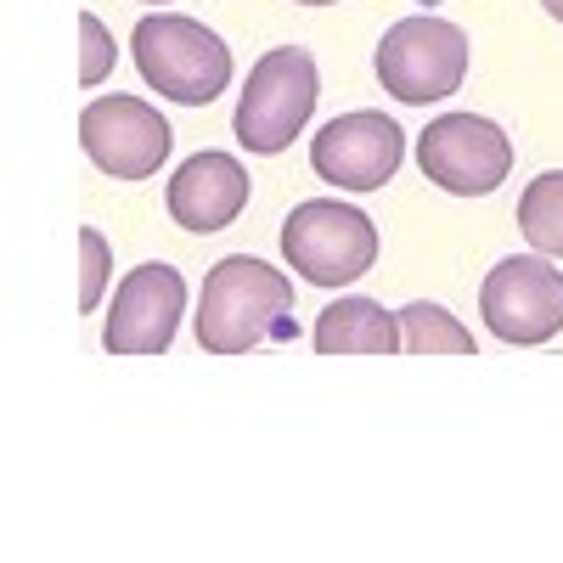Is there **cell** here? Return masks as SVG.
<instances>
[{"mask_svg":"<svg viewBox=\"0 0 563 563\" xmlns=\"http://www.w3.org/2000/svg\"><path fill=\"white\" fill-rule=\"evenodd\" d=\"M198 350L209 355H249L260 344L294 339V282L265 260L231 254L203 276L198 299Z\"/></svg>","mask_w":563,"mask_h":563,"instance_id":"1","label":"cell"},{"mask_svg":"<svg viewBox=\"0 0 563 563\" xmlns=\"http://www.w3.org/2000/svg\"><path fill=\"white\" fill-rule=\"evenodd\" d=\"M130 52L141 79L180 108H209L231 85V45L186 12H147L130 34Z\"/></svg>","mask_w":563,"mask_h":563,"instance_id":"2","label":"cell"},{"mask_svg":"<svg viewBox=\"0 0 563 563\" xmlns=\"http://www.w3.org/2000/svg\"><path fill=\"white\" fill-rule=\"evenodd\" d=\"M282 254L310 288H350L378 265V225L339 198H310L282 220Z\"/></svg>","mask_w":563,"mask_h":563,"instance_id":"3","label":"cell"},{"mask_svg":"<svg viewBox=\"0 0 563 563\" xmlns=\"http://www.w3.org/2000/svg\"><path fill=\"white\" fill-rule=\"evenodd\" d=\"M321 97V74L305 45H276L249 68L243 102H238V141L249 153H288L294 135L310 124Z\"/></svg>","mask_w":563,"mask_h":563,"instance_id":"4","label":"cell"},{"mask_svg":"<svg viewBox=\"0 0 563 563\" xmlns=\"http://www.w3.org/2000/svg\"><path fill=\"white\" fill-rule=\"evenodd\" d=\"M378 79L406 108H429V102L456 97L467 79V34L434 12L389 23L378 40Z\"/></svg>","mask_w":563,"mask_h":563,"instance_id":"5","label":"cell"},{"mask_svg":"<svg viewBox=\"0 0 563 563\" xmlns=\"http://www.w3.org/2000/svg\"><path fill=\"white\" fill-rule=\"evenodd\" d=\"M417 164L451 198H490L512 175V141L479 113H440L417 135Z\"/></svg>","mask_w":563,"mask_h":563,"instance_id":"6","label":"cell"},{"mask_svg":"<svg viewBox=\"0 0 563 563\" xmlns=\"http://www.w3.org/2000/svg\"><path fill=\"white\" fill-rule=\"evenodd\" d=\"M79 141L90 164L113 180H153L175 147L169 119L141 97H97L79 113Z\"/></svg>","mask_w":563,"mask_h":563,"instance_id":"7","label":"cell"},{"mask_svg":"<svg viewBox=\"0 0 563 563\" xmlns=\"http://www.w3.org/2000/svg\"><path fill=\"white\" fill-rule=\"evenodd\" d=\"M479 316L501 344H547L563 333V271L541 260H501L485 288H479Z\"/></svg>","mask_w":563,"mask_h":563,"instance_id":"8","label":"cell"},{"mask_svg":"<svg viewBox=\"0 0 563 563\" xmlns=\"http://www.w3.org/2000/svg\"><path fill=\"white\" fill-rule=\"evenodd\" d=\"M400 158H406V130L372 108L321 124L310 141V169L339 192H378L384 180H395Z\"/></svg>","mask_w":563,"mask_h":563,"instance_id":"9","label":"cell"},{"mask_svg":"<svg viewBox=\"0 0 563 563\" xmlns=\"http://www.w3.org/2000/svg\"><path fill=\"white\" fill-rule=\"evenodd\" d=\"M186 316V276L175 265H135L108 310L102 350L108 355H164Z\"/></svg>","mask_w":563,"mask_h":563,"instance_id":"10","label":"cell"},{"mask_svg":"<svg viewBox=\"0 0 563 563\" xmlns=\"http://www.w3.org/2000/svg\"><path fill=\"white\" fill-rule=\"evenodd\" d=\"M249 192H254V180H249V169L231 153H198V158H186L169 175L164 203H169L180 231L209 238V231H225L231 220L249 209Z\"/></svg>","mask_w":563,"mask_h":563,"instance_id":"11","label":"cell"},{"mask_svg":"<svg viewBox=\"0 0 563 563\" xmlns=\"http://www.w3.org/2000/svg\"><path fill=\"white\" fill-rule=\"evenodd\" d=\"M316 350L321 355H395L400 350V316L378 299H339L316 316Z\"/></svg>","mask_w":563,"mask_h":563,"instance_id":"12","label":"cell"},{"mask_svg":"<svg viewBox=\"0 0 563 563\" xmlns=\"http://www.w3.org/2000/svg\"><path fill=\"white\" fill-rule=\"evenodd\" d=\"M400 350H411V355H474V333H467L445 305L417 299V305L400 310Z\"/></svg>","mask_w":563,"mask_h":563,"instance_id":"13","label":"cell"},{"mask_svg":"<svg viewBox=\"0 0 563 563\" xmlns=\"http://www.w3.org/2000/svg\"><path fill=\"white\" fill-rule=\"evenodd\" d=\"M519 231L536 243V254L563 260V169H547L519 198Z\"/></svg>","mask_w":563,"mask_h":563,"instance_id":"14","label":"cell"},{"mask_svg":"<svg viewBox=\"0 0 563 563\" xmlns=\"http://www.w3.org/2000/svg\"><path fill=\"white\" fill-rule=\"evenodd\" d=\"M79 254H85V276H79V310L90 316L102 305V294H108V276H113V249H108V238L102 231H79Z\"/></svg>","mask_w":563,"mask_h":563,"instance_id":"15","label":"cell"},{"mask_svg":"<svg viewBox=\"0 0 563 563\" xmlns=\"http://www.w3.org/2000/svg\"><path fill=\"white\" fill-rule=\"evenodd\" d=\"M79 40H85V63H79V85H102L113 74V34L97 12H79Z\"/></svg>","mask_w":563,"mask_h":563,"instance_id":"16","label":"cell"},{"mask_svg":"<svg viewBox=\"0 0 563 563\" xmlns=\"http://www.w3.org/2000/svg\"><path fill=\"white\" fill-rule=\"evenodd\" d=\"M541 7H547V12H552V18L563 23V0H541Z\"/></svg>","mask_w":563,"mask_h":563,"instance_id":"17","label":"cell"},{"mask_svg":"<svg viewBox=\"0 0 563 563\" xmlns=\"http://www.w3.org/2000/svg\"><path fill=\"white\" fill-rule=\"evenodd\" d=\"M299 7H339V0H299Z\"/></svg>","mask_w":563,"mask_h":563,"instance_id":"18","label":"cell"},{"mask_svg":"<svg viewBox=\"0 0 563 563\" xmlns=\"http://www.w3.org/2000/svg\"><path fill=\"white\" fill-rule=\"evenodd\" d=\"M417 7H422V12H434V7H445V0H417Z\"/></svg>","mask_w":563,"mask_h":563,"instance_id":"19","label":"cell"},{"mask_svg":"<svg viewBox=\"0 0 563 563\" xmlns=\"http://www.w3.org/2000/svg\"><path fill=\"white\" fill-rule=\"evenodd\" d=\"M147 7H164V0H147Z\"/></svg>","mask_w":563,"mask_h":563,"instance_id":"20","label":"cell"}]
</instances>
